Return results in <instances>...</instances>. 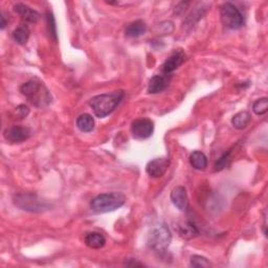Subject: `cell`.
<instances>
[{"mask_svg": "<svg viewBox=\"0 0 268 268\" xmlns=\"http://www.w3.org/2000/svg\"><path fill=\"white\" fill-rule=\"evenodd\" d=\"M250 119H251L250 114L247 111H242L232 116L231 124L236 128V129L241 130V129H244V128L249 124Z\"/></svg>", "mask_w": 268, "mask_h": 268, "instance_id": "19", "label": "cell"}, {"mask_svg": "<svg viewBox=\"0 0 268 268\" xmlns=\"http://www.w3.org/2000/svg\"><path fill=\"white\" fill-rule=\"evenodd\" d=\"M190 265L192 267H209L211 266V263H209V261L206 258L195 254L191 258Z\"/></svg>", "mask_w": 268, "mask_h": 268, "instance_id": "22", "label": "cell"}, {"mask_svg": "<svg viewBox=\"0 0 268 268\" xmlns=\"http://www.w3.org/2000/svg\"><path fill=\"white\" fill-rule=\"evenodd\" d=\"M20 91L36 107H45L52 102L50 91L38 81L31 80L29 82L22 84Z\"/></svg>", "mask_w": 268, "mask_h": 268, "instance_id": "2", "label": "cell"}, {"mask_svg": "<svg viewBox=\"0 0 268 268\" xmlns=\"http://www.w3.org/2000/svg\"><path fill=\"white\" fill-rule=\"evenodd\" d=\"M30 38V30L27 26L22 25L13 32V39L20 45H25Z\"/></svg>", "mask_w": 268, "mask_h": 268, "instance_id": "20", "label": "cell"}, {"mask_svg": "<svg viewBox=\"0 0 268 268\" xmlns=\"http://www.w3.org/2000/svg\"><path fill=\"white\" fill-rule=\"evenodd\" d=\"M106 239L100 232H88L85 236V244L92 249H100L104 247Z\"/></svg>", "mask_w": 268, "mask_h": 268, "instance_id": "16", "label": "cell"}, {"mask_svg": "<svg viewBox=\"0 0 268 268\" xmlns=\"http://www.w3.org/2000/svg\"><path fill=\"white\" fill-rule=\"evenodd\" d=\"M14 11L23 20H26V21L31 22V23H36L40 18V15H39L38 12L34 11L33 9H31L27 5L17 4L14 6Z\"/></svg>", "mask_w": 268, "mask_h": 268, "instance_id": "13", "label": "cell"}, {"mask_svg": "<svg viewBox=\"0 0 268 268\" xmlns=\"http://www.w3.org/2000/svg\"><path fill=\"white\" fill-rule=\"evenodd\" d=\"M220 18L223 25L230 30H239L244 22L239 9L230 3H226L220 8Z\"/></svg>", "mask_w": 268, "mask_h": 268, "instance_id": "5", "label": "cell"}, {"mask_svg": "<svg viewBox=\"0 0 268 268\" xmlns=\"http://www.w3.org/2000/svg\"><path fill=\"white\" fill-rule=\"evenodd\" d=\"M172 241V235L166 224H161L151 230L148 238V245L156 252H165Z\"/></svg>", "mask_w": 268, "mask_h": 268, "instance_id": "4", "label": "cell"}, {"mask_svg": "<svg viewBox=\"0 0 268 268\" xmlns=\"http://www.w3.org/2000/svg\"><path fill=\"white\" fill-rule=\"evenodd\" d=\"M171 200L173 204L182 212L188 211L189 208V198L185 188L183 186H176L171 192Z\"/></svg>", "mask_w": 268, "mask_h": 268, "instance_id": "10", "label": "cell"}, {"mask_svg": "<svg viewBox=\"0 0 268 268\" xmlns=\"http://www.w3.org/2000/svg\"><path fill=\"white\" fill-rule=\"evenodd\" d=\"M77 126L81 131L90 132L93 130V128H95V120H93L90 114H81L77 119Z\"/></svg>", "mask_w": 268, "mask_h": 268, "instance_id": "18", "label": "cell"}, {"mask_svg": "<svg viewBox=\"0 0 268 268\" xmlns=\"http://www.w3.org/2000/svg\"><path fill=\"white\" fill-rule=\"evenodd\" d=\"M230 161V152L228 151L227 153H224L222 156H221L215 165V170L216 171H221L223 170L224 168H226V166L228 165V162Z\"/></svg>", "mask_w": 268, "mask_h": 268, "instance_id": "24", "label": "cell"}, {"mask_svg": "<svg viewBox=\"0 0 268 268\" xmlns=\"http://www.w3.org/2000/svg\"><path fill=\"white\" fill-rule=\"evenodd\" d=\"M147 31V26L145 21L143 20H136L132 23H130L129 26L126 28L125 34L127 37L130 38H137L139 36H142Z\"/></svg>", "mask_w": 268, "mask_h": 268, "instance_id": "15", "label": "cell"}, {"mask_svg": "<svg viewBox=\"0 0 268 268\" xmlns=\"http://www.w3.org/2000/svg\"><path fill=\"white\" fill-rule=\"evenodd\" d=\"M48 25H49V29H50V34L54 37L55 40H57V28H56V21L54 16L49 13L48 14Z\"/></svg>", "mask_w": 268, "mask_h": 268, "instance_id": "25", "label": "cell"}, {"mask_svg": "<svg viewBox=\"0 0 268 268\" xmlns=\"http://www.w3.org/2000/svg\"><path fill=\"white\" fill-rule=\"evenodd\" d=\"M15 202L19 207L30 212H41L46 208V203L33 194H20L16 196Z\"/></svg>", "mask_w": 268, "mask_h": 268, "instance_id": "6", "label": "cell"}, {"mask_svg": "<svg viewBox=\"0 0 268 268\" xmlns=\"http://www.w3.org/2000/svg\"><path fill=\"white\" fill-rule=\"evenodd\" d=\"M170 82V75H155L151 78L148 84V92L149 93H159L164 91Z\"/></svg>", "mask_w": 268, "mask_h": 268, "instance_id": "12", "label": "cell"}, {"mask_svg": "<svg viewBox=\"0 0 268 268\" xmlns=\"http://www.w3.org/2000/svg\"><path fill=\"white\" fill-rule=\"evenodd\" d=\"M7 26V21H6V17L4 15H2V30H4Z\"/></svg>", "mask_w": 268, "mask_h": 268, "instance_id": "26", "label": "cell"}, {"mask_svg": "<svg viewBox=\"0 0 268 268\" xmlns=\"http://www.w3.org/2000/svg\"><path fill=\"white\" fill-rule=\"evenodd\" d=\"M124 98L123 91H114L111 93H103V95L93 97L89 105L95 114L100 119L105 118L114 111L119 106Z\"/></svg>", "mask_w": 268, "mask_h": 268, "instance_id": "1", "label": "cell"}, {"mask_svg": "<svg viewBox=\"0 0 268 268\" xmlns=\"http://www.w3.org/2000/svg\"><path fill=\"white\" fill-rule=\"evenodd\" d=\"M4 136L10 143H13V144L22 143L27 141V139L31 136V130L28 127L13 126L5 130Z\"/></svg>", "mask_w": 268, "mask_h": 268, "instance_id": "8", "label": "cell"}, {"mask_svg": "<svg viewBox=\"0 0 268 268\" xmlns=\"http://www.w3.org/2000/svg\"><path fill=\"white\" fill-rule=\"evenodd\" d=\"M170 166V160L168 158H155L148 162L146 171L148 175L152 178L162 177L168 171Z\"/></svg>", "mask_w": 268, "mask_h": 268, "instance_id": "9", "label": "cell"}, {"mask_svg": "<svg viewBox=\"0 0 268 268\" xmlns=\"http://www.w3.org/2000/svg\"><path fill=\"white\" fill-rule=\"evenodd\" d=\"M126 202V197L122 193H105L93 198L90 206L96 213H109L123 206Z\"/></svg>", "mask_w": 268, "mask_h": 268, "instance_id": "3", "label": "cell"}, {"mask_svg": "<svg viewBox=\"0 0 268 268\" xmlns=\"http://www.w3.org/2000/svg\"><path fill=\"white\" fill-rule=\"evenodd\" d=\"M30 113V108L27 106V105H19L18 107L15 108L13 112V116L18 120H22L27 118Z\"/></svg>", "mask_w": 268, "mask_h": 268, "instance_id": "23", "label": "cell"}, {"mask_svg": "<svg viewBox=\"0 0 268 268\" xmlns=\"http://www.w3.org/2000/svg\"><path fill=\"white\" fill-rule=\"evenodd\" d=\"M268 110V99L262 98L255 101L252 105V111L257 115H263Z\"/></svg>", "mask_w": 268, "mask_h": 268, "instance_id": "21", "label": "cell"}, {"mask_svg": "<svg viewBox=\"0 0 268 268\" xmlns=\"http://www.w3.org/2000/svg\"><path fill=\"white\" fill-rule=\"evenodd\" d=\"M176 228H177L178 235L185 240L193 239L198 234H199V231H198L197 227L194 225V223L191 222V221H184V222L178 223Z\"/></svg>", "mask_w": 268, "mask_h": 268, "instance_id": "14", "label": "cell"}, {"mask_svg": "<svg viewBox=\"0 0 268 268\" xmlns=\"http://www.w3.org/2000/svg\"><path fill=\"white\" fill-rule=\"evenodd\" d=\"M190 164L196 170H204L207 167V158L201 151H194L190 155Z\"/></svg>", "mask_w": 268, "mask_h": 268, "instance_id": "17", "label": "cell"}, {"mask_svg": "<svg viewBox=\"0 0 268 268\" xmlns=\"http://www.w3.org/2000/svg\"><path fill=\"white\" fill-rule=\"evenodd\" d=\"M185 56L182 52H175L173 55H171L168 59L165 61V63L161 66V71L165 75H170L184 62Z\"/></svg>", "mask_w": 268, "mask_h": 268, "instance_id": "11", "label": "cell"}, {"mask_svg": "<svg viewBox=\"0 0 268 268\" xmlns=\"http://www.w3.org/2000/svg\"><path fill=\"white\" fill-rule=\"evenodd\" d=\"M154 131V124L149 119L135 120L131 125V132L136 139H146L152 135Z\"/></svg>", "mask_w": 268, "mask_h": 268, "instance_id": "7", "label": "cell"}]
</instances>
